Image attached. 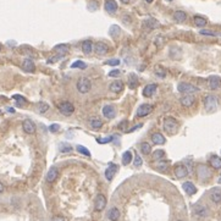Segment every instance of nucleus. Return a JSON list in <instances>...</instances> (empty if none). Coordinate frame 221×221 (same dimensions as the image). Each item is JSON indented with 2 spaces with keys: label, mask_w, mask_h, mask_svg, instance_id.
<instances>
[{
  "label": "nucleus",
  "mask_w": 221,
  "mask_h": 221,
  "mask_svg": "<svg viewBox=\"0 0 221 221\" xmlns=\"http://www.w3.org/2000/svg\"><path fill=\"white\" fill-rule=\"evenodd\" d=\"M194 214L197 216H199V218H207L208 216V209L205 207H203V205H198L194 209Z\"/></svg>",
  "instance_id": "nucleus-29"
},
{
  "label": "nucleus",
  "mask_w": 221,
  "mask_h": 221,
  "mask_svg": "<svg viewBox=\"0 0 221 221\" xmlns=\"http://www.w3.org/2000/svg\"><path fill=\"white\" fill-rule=\"evenodd\" d=\"M94 51L98 55H105L109 51V47L103 42H98L94 45Z\"/></svg>",
  "instance_id": "nucleus-11"
},
{
  "label": "nucleus",
  "mask_w": 221,
  "mask_h": 221,
  "mask_svg": "<svg viewBox=\"0 0 221 221\" xmlns=\"http://www.w3.org/2000/svg\"><path fill=\"white\" fill-rule=\"evenodd\" d=\"M142 127V125H137V126H134V127H132V128H129L128 129V132H133L134 129H137V128H141Z\"/></svg>",
  "instance_id": "nucleus-52"
},
{
  "label": "nucleus",
  "mask_w": 221,
  "mask_h": 221,
  "mask_svg": "<svg viewBox=\"0 0 221 221\" xmlns=\"http://www.w3.org/2000/svg\"><path fill=\"white\" fill-rule=\"evenodd\" d=\"M152 111H153V106L150 104H142L137 110V115L141 117H144V116L149 115Z\"/></svg>",
  "instance_id": "nucleus-9"
},
{
  "label": "nucleus",
  "mask_w": 221,
  "mask_h": 221,
  "mask_svg": "<svg viewBox=\"0 0 221 221\" xmlns=\"http://www.w3.org/2000/svg\"><path fill=\"white\" fill-rule=\"evenodd\" d=\"M174 20H175L176 22L182 23V22H185V21L187 20V14H186L185 11L177 10V11H175V12H174Z\"/></svg>",
  "instance_id": "nucleus-23"
},
{
  "label": "nucleus",
  "mask_w": 221,
  "mask_h": 221,
  "mask_svg": "<svg viewBox=\"0 0 221 221\" xmlns=\"http://www.w3.org/2000/svg\"><path fill=\"white\" fill-rule=\"evenodd\" d=\"M106 216H108V219L110 221H117L120 219L121 214H120V210H119L117 208H111V209L108 211Z\"/></svg>",
  "instance_id": "nucleus-17"
},
{
  "label": "nucleus",
  "mask_w": 221,
  "mask_h": 221,
  "mask_svg": "<svg viewBox=\"0 0 221 221\" xmlns=\"http://www.w3.org/2000/svg\"><path fill=\"white\" fill-rule=\"evenodd\" d=\"M58 109H59V111L65 115V116H70V115H72L73 114V111H75V106L70 103V101H63V103H60L59 105H58Z\"/></svg>",
  "instance_id": "nucleus-5"
},
{
  "label": "nucleus",
  "mask_w": 221,
  "mask_h": 221,
  "mask_svg": "<svg viewBox=\"0 0 221 221\" xmlns=\"http://www.w3.org/2000/svg\"><path fill=\"white\" fill-rule=\"evenodd\" d=\"M169 167V161H165V160H160L155 164V169L159 171H166Z\"/></svg>",
  "instance_id": "nucleus-35"
},
{
  "label": "nucleus",
  "mask_w": 221,
  "mask_h": 221,
  "mask_svg": "<svg viewBox=\"0 0 221 221\" xmlns=\"http://www.w3.org/2000/svg\"><path fill=\"white\" fill-rule=\"evenodd\" d=\"M153 159L154 160H160V159H162L165 157V152L164 150H161V149H159V150H155L154 153H153Z\"/></svg>",
  "instance_id": "nucleus-43"
},
{
  "label": "nucleus",
  "mask_w": 221,
  "mask_h": 221,
  "mask_svg": "<svg viewBox=\"0 0 221 221\" xmlns=\"http://www.w3.org/2000/svg\"><path fill=\"white\" fill-rule=\"evenodd\" d=\"M120 33H121V30H120V27L116 26V25H113V26L110 27V30H109V34H110L113 38H117V37L120 35Z\"/></svg>",
  "instance_id": "nucleus-34"
},
{
  "label": "nucleus",
  "mask_w": 221,
  "mask_h": 221,
  "mask_svg": "<svg viewBox=\"0 0 221 221\" xmlns=\"http://www.w3.org/2000/svg\"><path fill=\"white\" fill-rule=\"evenodd\" d=\"M121 71L120 70H113L111 72H109V77H119V76H121Z\"/></svg>",
  "instance_id": "nucleus-51"
},
{
  "label": "nucleus",
  "mask_w": 221,
  "mask_h": 221,
  "mask_svg": "<svg viewBox=\"0 0 221 221\" xmlns=\"http://www.w3.org/2000/svg\"><path fill=\"white\" fill-rule=\"evenodd\" d=\"M7 110H9V113H15V110H14V109H12V108H9V109H7Z\"/></svg>",
  "instance_id": "nucleus-55"
},
{
  "label": "nucleus",
  "mask_w": 221,
  "mask_h": 221,
  "mask_svg": "<svg viewBox=\"0 0 221 221\" xmlns=\"http://www.w3.org/2000/svg\"><path fill=\"white\" fill-rule=\"evenodd\" d=\"M103 115L106 119H114L116 116V109L113 105H105L103 108Z\"/></svg>",
  "instance_id": "nucleus-12"
},
{
  "label": "nucleus",
  "mask_w": 221,
  "mask_h": 221,
  "mask_svg": "<svg viewBox=\"0 0 221 221\" xmlns=\"http://www.w3.org/2000/svg\"><path fill=\"white\" fill-rule=\"evenodd\" d=\"M105 10L109 14H115L117 11V4L115 0H106L105 1Z\"/></svg>",
  "instance_id": "nucleus-20"
},
{
  "label": "nucleus",
  "mask_w": 221,
  "mask_h": 221,
  "mask_svg": "<svg viewBox=\"0 0 221 221\" xmlns=\"http://www.w3.org/2000/svg\"><path fill=\"white\" fill-rule=\"evenodd\" d=\"M197 174H198V177L200 178V180H208L210 176H211V174H210V171H209V169L205 166V165H199L198 166V170H197Z\"/></svg>",
  "instance_id": "nucleus-8"
},
{
  "label": "nucleus",
  "mask_w": 221,
  "mask_h": 221,
  "mask_svg": "<svg viewBox=\"0 0 221 221\" xmlns=\"http://www.w3.org/2000/svg\"><path fill=\"white\" fill-rule=\"evenodd\" d=\"M143 26L145 28H148V30H155V28H158L159 26H160V23H159L158 20H155L153 17H148L147 20L143 21Z\"/></svg>",
  "instance_id": "nucleus-13"
},
{
  "label": "nucleus",
  "mask_w": 221,
  "mask_h": 221,
  "mask_svg": "<svg viewBox=\"0 0 221 221\" xmlns=\"http://www.w3.org/2000/svg\"><path fill=\"white\" fill-rule=\"evenodd\" d=\"M22 128L27 134H33L35 132V125L32 122L31 120H25L22 122Z\"/></svg>",
  "instance_id": "nucleus-15"
},
{
  "label": "nucleus",
  "mask_w": 221,
  "mask_h": 221,
  "mask_svg": "<svg viewBox=\"0 0 221 221\" xmlns=\"http://www.w3.org/2000/svg\"><path fill=\"white\" fill-rule=\"evenodd\" d=\"M218 182H219V183H221V174H220V176H219V180H218Z\"/></svg>",
  "instance_id": "nucleus-57"
},
{
  "label": "nucleus",
  "mask_w": 221,
  "mask_h": 221,
  "mask_svg": "<svg viewBox=\"0 0 221 221\" xmlns=\"http://www.w3.org/2000/svg\"><path fill=\"white\" fill-rule=\"evenodd\" d=\"M98 7H99V4H98L95 0L91 1V2L88 4V10H89V11H96Z\"/></svg>",
  "instance_id": "nucleus-45"
},
{
  "label": "nucleus",
  "mask_w": 221,
  "mask_h": 221,
  "mask_svg": "<svg viewBox=\"0 0 221 221\" xmlns=\"http://www.w3.org/2000/svg\"><path fill=\"white\" fill-rule=\"evenodd\" d=\"M204 106L208 113H214L218 109V98L215 95H207L204 98Z\"/></svg>",
  "instance_id": "nucleus-2"
},
{
  "label": "nucleus",
  "mask_w": 221,
  "mask_h": 221,
  "mask_svg": "<svg viewBox=\"0 0 221 221\" xmlns=\"http://www.w3.org/2000/svg\"><path fill=\"white\" fill-rule=\"evenodd\" d=\"M94 207L96 211H101V210L106 207V198H105L104 194H98V195L95 197Z\"/></svg>",
  "instance_id": "nucleus-6"
},
{
  "label": "nucleus",
  "mask_w": 221,
  "mask_h": 221,
  "mask_svg": "<svg viewBox=\"0 0 221 221\" xmlns=\"http://www.w3.org/2000/svg\"><path fill=\"white\" fill-rule=\"evenodd\" d=\"M177 91L180 93H183V94H193V93L198 92L199 88L193 86V84H190V83H187V82H181L177 86Z\"/></svg>",
  "instance_id": "nucleus-3"
},
{
  "label": "nucleus",
  "mask_w": 221,
  "mask_h": 221,
  "mask_svg": "<svg viewBox=\"0 0 221 221\" xmlns=\"http://www.w3.org/2000/svg\"><path fill=\"white\" fill-rule=\"evenodd\" d=\"M177 128H178V124H177V121L174 117H166L165 119V121H164V129L167 133L174 134V133H176Z\"/></svg>",
  "instance_id": "nucleus-4"
},
{
  "label": "nucleus",
  "mask_w": 221,
  "mask_h": 221,
  "mask_svg": "<svg viewBox=\"0 0 221 221\" xmlns=\"http://www.w3.org/2000/svg\"><path fill=\"white\" fill-rule=\"evenodd\" d=\"M182 188H183V190H185L188 195H193V194L197 193V187H195L192 182H185V183L182 185Z\"/></svg>",
  "instance_id": "nucleus-24"
},
{
  "label": "nucleus",
  "mask_w": 221,
  "mask_h": 221,
  "mask_svg": "<svg viewBox=\"0 0 221 221\" xmlns=\"http://www.w3.org/2000/svg\"><path fill=\"white\" fill-rule=\"evenodd\" d=\"M22 68H23V71H26V72H34L35 65H34L32 59H28V58H27V59H25L23 63H22Z\"/></svg>",
  "instance_id": "nucleus-21"
},
{
  "label": "nucleus",
  "mask_w": 221,
  "mask_h": 221,
  "mask_svg": "<svg viewBox=\"0 0 221 221\" xmlns=\"http://www.w3.org/2000/svg\"><path fill=\"white\" fill-rule=\"evenodd\" d=\"M194 101H195V98H194L192 94L183 95V96L180 99V103H181L183 106H186V108H190V106H192V105L194 104Z\"/></svg>",
  "instance_id": "nucleus-16"
},
{
  "label": "nucleus",
  "mask_w": 221,
  "mask_h": 221,
  "mask_svg": "<svg viewBox=\"0 0 221 221\" xmlns=\"http://www.w3.org/2000/svg\"><path fill=\"white\" fill-rule=\"evenodd\" d=\"M202 35H210V37H216V35H219L216 32H213V31H209V30H202V31L199 32Z\"/></svg>",
  "instance_id": "nucleus-46"
},
{
  "label": "nucleus",
  "mask_w": 221,
  "mask_h": 221,
  "mask_svg": "<svg viewBox=\"0 0 221 221\" xmlns=\"http://www.w3.org/2000/svg\"><path fill=\"white\" fill-rule=\"evenodd\" d=\"M35 109H37V111H38L39 114H44V113H47V111L49 110V105H48L45 101H39V103L37 104Z\"/></svg>",
  "instance_id": "nucleus-32"
},
{
  "label": "nucleus",
  "mask_w": 221,
  "mask_h": 221,
  "mask_svg": "<svg viewBox=\"0 0 221 221\" xmlns=\"http://www.w3.org/2000/svg\"><path fill=\"white\" fill-rule=\"evenodd\" d=\"M117 169H119V166H117V165H115V164L109 165V167L105 170V177H106V180H109V181H110V180L115 176V174H116Z\"/></svg>",
  "instance_id": "nucleus-19"
},
{
  "label": "nucleus",
  "mask_w": 221,
  "mask_h": 221,
  "mask_svg": "<svg viewBox=\"0 0 221 221\" xmlns=\"http://www.w3.org/2000/svg\"><path fill=\"white\" fill-rule=\"evenodd\" d=\"M114 138H115V137L110 136V137H106V138H99V139H96V142H98L99 144H105V143H109V142H111Z\"/></svg>",
  "instance_id": "nucleus-47"
},
{
  "label": "nucleus",
  "mask_w": 221,
  "mask_h": 221,
  "mask_svg": "<svg viewBox=\"0 0 221 221\" xmlns=\"http://www.w3.org/2000/svg\"><path fill=\"white\" fill-rule=\"evenodd\" d=\"M132 159H133L132 152H131V150H127V152H125V153L122 154V164L126 166V165H128V164H131Z\"/></svg>",
  "instance_id": "nucleus-33"
},
{
  "label": "nucleus",
  "mask_w": 221,
  "mask_h": 221,
  "mask_svg": "<svg viewBox=\"0 0 221 221\" xmlns=\"http://www.w3.org/2000/svg\"><path fill=\"white\" fill-rule=\"evenodd\" d=\"M210 165L213 169H216V170L221 169V158H219L218 155H213L210 158Z\"/></svg>",
  "instance_id": "nucleus-31"
},
{
  "label": "nucleus",
  "mask_w": 221,
  "mask_h": 221,
  "mask_svg": "<svg viewBox=\"0 0 221 221\" xmlns=\"http://www.w3.org/2000/svg\"><path fill=\"white\" fill-rule=\"evenodd\" d=\"M145 1H147V2H153L154 0H145Z\"/></svg>",
  "instance_id": "nucleus-58"
},
{
  "label": "nucleus",
  "mask_w": 221,
  "mask_h": 221,
  "mask_svg": "<svg viewBox=\"0 0 221 221\" xmlns=\"http://www.w3.org/2000/svg\"><path fill=\"white\" fill-rule=\"evenodd\" d=\"M177 221H182V220H177Z\"/></svg>",
  "instance_id": "nucleus-61"
},
{
  "label": "nucleus",
  "mask_w": 221,
  "mask_h": 221,
  "mask_svg": "<svg viewBox=\"0 0 221 221\" xmlns=\"http://www.w3.org/2000/svg\"><path fill=\"white\" fill-rule=\"evenodd\" d=\"M70 50V47L66 45V44H58L54 47V51H56L59 55H63V54H67Z\"/></svg>",
  "instance_id": "nucleus-30"
},
{
  "label": "nucleus",
  "mask_w": 221,
  "mask_h": 221,
  "mask_svg": "<svg viewBox=\"0 0 221 221\" xmlns=\"http://www.w3.org/2000/svg\"><path fill=\"white\" fill-rule=\"evenodd\" d=\"M119 63H120L119 59H110V60L106 61V65H109V66H117Z\"/></svg>",
  "instance_id": "nucleus-50"
},
{
  "label": "nucleus",
  "mask_w": 221,
  "mask_h": 221,
  "mask_svg": "<svg viewBox=\"0 0 221 221\" xmlns=\"http://www.w3.org/2000/svg\"><path fill=\"white\" fill-rule=\"evenodd\" d=\"M0 50H1V44H0Z\"/></svg>",
  "instance_id": "nucleus-60"
},
{
  "label": "nucleus",
  "mask_w": 221,
  "mask_h": 221,
  "mask_svg": "<svg viewBox=\"0 0 221 221\" xmlns=\"http://www.w3.org/2000/svg\"><path fill=\"white\" fill-rule=\"evenodd\" d=\"M59 149H60L61 153H70L72 150V147L70 144H67V143H60L59 144Z\"/></svg>",
  "instance_id": "nucleus-39"
},
{
  "label": "nucleus",
  "mask_w": 221,
  "mask_h": 221,
  "mask_svg": "<svg viewBox=\"0 0 221 221\" xmlns=\"http://www.w3.org/2000/svg\"><path fill=\"white\" fill-rule=\"evenodd\" d=\"M150 150H152V148H150V144H149V143L143 142V143L141 144V152H142L143 154L148 155V154H150Z\"/></svg>",
  "instance_id": "nucleus-38"
},
{
  "label": "nucleus",
  "mask_w": 221,
  "mask_h": 221,
  "mask_svg": "<svg viewBox=\"0 0 221 221\" xmlns=\"http://www.w3.org/2000/svg\"><path fill=\"white\" fill-rule=\"evenodd\" d=\"M166 1H174V0H166Z\"/></svg>",
  "instance_id": "nucleus-59"
},
{
  "label": "nucleus",
  "mask_w": 221,
  "mask_h": 221,
  "mask_svg": "<svg viewBox=\"0 0 221 221\" xmlns=\"http://www.w3.org/2000/svg\"><path fill=\"white\" fill-rule=\"evenodd\" d=\"M155 75L161 77V78H164L166 76V70L164 67H161V66H157L155 67Z\"/></svg>",
  "instance_id": "nucleus-42"
},
{
  "label": "nucleus",
  "mask_w": 221,
  "mask_h": 221,
  "mask_svg": "<svg viewBox=\"0 0 221 221\" xmlns=\"http://www.w3.org/2000/svg\"><path fill=\"white\" fill-rule=\"evenodd\" d=\"M121 2H124V4H128V2H129V0H121Z\"/></svg>",
  "instance_id": "nucleus-56"
},
{
  "label": "nucleus",
  "mask_w": 221,
  "mask_h": 221,
  "mask_svg": "<svg viewBox=\"0 0 221 221\" xmlns=\"http://www.w3.org/2000/svg\"><path fill=\"white\" fill-rule=\"evenodd\" d=\"M142 162H143V160L141 158V155L139 154H136V158H134V161H133V165L136 166V167H139L141 165H142Z\"/></svg>",
  "instance_id": "nucleus-48"
},
{
  "label": "nucleus",
  "mask_w": 221,
  "mask_h": 221,
  "mask_svg": "<svg viewBox=\"0 0 221 221\" xmlns=\"http://www.w3.org/2000/svg\"><path fill=\"white\" fill-rule=\"evenodd\" d=\"M193 21H194V25L197 27H204L207 25V20L204 17H202V16H194Z\"/></svg>",
  "instance_id": "nucleus-36"
},
{
  "label": "nucleus",
  "mask_w": 221,
  "mask_h": 221,
  "mask_svg": "<svg viewBox=\"0 0 221 221\" xmlns=\"http://www.w3.org/2000/svg\"><path fill=\"white\" fill-rule=\"evenodd\" d=\"M208 84H209L210 89H213V91L219 89L221 87V78L218 76H210L208 80Z\"/></svg>",
  "instance_id": "nucleus-10"
},
{
  "label": "nucleus",
  "mask_w": 221,
  "mask_h": 221,
  "mask_svg": "<svg viewBox=\"0 0 221 221\" xmlns=\"http://www.w3.org/2000/svg\"><path fill=\"white\" fill-rule=\"evenodd\" d=\"M76 149H77L78 153H81V154H83V155H86V157H91V152H89L86 147H83V145H77Z\"/></svg>",
  "instance_id": "nucleus-41"
},
{
  "label": "nucleus",
  "mask_w": 221,
  "mask_h": 221,
  "mask_svg": "<svg viewBox=\"0 0 221 221\" xmlns=\"http://www.w3.org/2000/svg\"><path fill=\"white\" fill-rule=\"evenodd\" d=\"M109 89H110V92L120 93V92L124 91V82H121V81H115V82H113V83L109 86Z\"/></svg>",
  "instance_id": "nucleus-18"
},
{
  "label": "nucleus",
  "mask_w": 221,
  "mask_h": 221,
  "mask_svg": "<svg viewBox=\"0 0 221 221\" xmlns=\"http://www.w3.org/2000/svg\"><path fill=\"white\" fill-rule=\"evenodd\" d=\"M49 131L53 132V133L59 132V131H60V125H59V124H53V125H50V126H49Z\"/></svg>",
  "instance_id": "nucleus-49"
},
{
  "label": "nucleus",
  "mask_w": 221,
  "mask_h": 221,
  "mask_svg": "<svg viewBox=\"0 0 221 221\" xmlns=\"http://www.w3.org/2000/svg\"><path fill=\"white\" fill-rule=\"evenodd\" d=\"M54 221H65V220H63V218H61V216H56V218L54 219Z\"/></svg>",
  "instance_id": "nucleus-53"
},
{
  "label": "nucleus",
  "mask_w": 221,
  "mask_h": 221,
  "mask_svg": "<svg viewBox=\"0 0 221 221\" xmlns=\"http://www.w3.org/2000/svg\"><path fill=\"white\" fill-rule=\"evenodd\" d=\"M210 199L214 203H221V188H214L210 192Z\"/></svg>",
  "instance_id": "nucleus-25"
},
{
  "label": "nucleus",
  "mask_w": 221,
  "mask_h": 221,
  "mask_svg": "<svg viewBox=\"0 0 221 221\" xmlns=\"http://www.w3.org/2000/svg\"><path fill=\"white\" fill-rule=\"evenodd\" d=\"M91 126L93 127V128H100V127L103 126V121L101 120H99V119H95V120H92L91 121Z\"/></svg>",
  "instance_id": "nucleus-44"
},
{
  "label": "nucleus",
  "mask_w": 221,
  "mask_h": 221,
  "mask_svg": "<svg viewBox=\"0 0 221 221\" xmlns=\"http://www.w3.org/2000/svg\"><path fill=\"white\" fill-rule=\"evenodd\" d=\"M12 99H15V100H16L17 106H23L25 104H27V99H26L25 96H22V95L15 94L14 96H12Z\"/></svg>",
  "instance_id": "nucleus-37"
},
{
  "label": "nucleus",
  "mask_w": 221,
  "mask_h": 221,
  "mask_svg": "<svg viewBox=\"0 0 221 221\" xmlns=\"http://www.w3.org/2000/svg\"><path fill=\"white\" fill-rule=\"evenodd\" d=\"M138 77H137V75L136 73H131V75H128V87L131 88V89H134L137 86H138Z\"/></svg>",
  "instance_id": "nucleus-28"
},
{
  "label": "nucleus",
  "mask_w": 221,
  "mask_h": 221,
  "mask_svg": "<svg viewBox=\"0 0 221 221\" xmlns=\"http://www.w3.org/2000/svg\"><path fill=\"white\" fill-rule=\"evenodd\" d=\"M76 87H77V91H78L81 94H87V93L91 91V88H92V83H91L89 78H87V77H81V78L77 81Z\"/></svg>",
  "instance_id": "nucleus-1"
},
{
  "label": "nucleus",
  "mask_w": 221,
  "mask_h": 221,
  "mask_svg": "<svg viewBox=\"0 0 221 221\" xmlns=\"http://www.w3.org/2000/svg\"><path fill=\"white\" fill-rule=\"evenodd\" d=\"M174 172H175V176H176L177 178H185V177L188 175V169H187L183 164H178V165L175 166Z\"/></svg>",
  "instance_id": "nucleus-7"
},
{
  "label": "nucleus",
  "mask_w": 221,
  "mask_h": 221,
  "mask_svg": "<svg viewBox=\"0 0 221 221\" xmlns=\"http://www.w3.org/2000/svg\"><path fill=\"white\" fill-rule=\"evenodd\" d=\"M2 190H4V185H2L1 182H0V193H1Z\"/></svg>",
  "instance_id": "nucleus-54"
},
{
  "label": "nucleus",
  "mask_w": 221,
  "mask_h": 221,
  "mask_svg": "<svg viewBox=\"0 0 221 221\" xmlns=\"http://www.w3.org/2000/svg\"><path fill=\"white\" fill-rule=\"evenodd\" d=\"M58 176H59V171H58L56 167L53 166V167L48 171V174H47V181H48L49 183H51V182H54V181L58 178Z\"/></svg>",
  "instance_id": "nucleus-22"
},
{
  "label": "nucleus",
  "mask_w": 221,
  "mask_h": 221,
  "mask_svg": "<svg viewBox=\"0 0 221 221\" xmlns=\"http://www.w3.org/2000/svg\"><path fill=\"white\" fill-rule=\"evenodd\" d=\"M158 89V86L152 83V84H147L144 88H143V95L147 96V98H150L152 95H154V93L157 92Z\"/></svg>",
  "instance_id": "nucleus-14"
},
{
  "label": "nucleus",
  "mask_w": 221,
  "mask_h": 221,
  "mask_svg": "<svg viewBox=\"0 0 221 221\" xmlns=\"http://www.w3.org/2000/svg\"><path fill=\"white\" fill-rule=\"evenodd\" d=\"M152 141H153V143L154 144H165V142H166V138L161 134V133H153L152 134Z\"/></svg>",
  "instance_id": "nucleus-26"
},
{
  "label": "nucleus",
  "mask_w": 221,
  "mask_h": 221,
  "mask_svg": "<svg viewBox=\"0 0 221 221\" xmlns=\"http://www.w3.org/2000/svg\"><path fill=\"white\" fill-rule=\"evenodd\" d=\"M82 50L84 54H91L93 50V42L92 40H83L82 42Z\"/></svg>",
  "instance_id": "nucleus-27"
},
{
  "label": "nucleus",
  "mask_w": 221,
  "mask_h": 221,
  "mask_svg": "<svg viewBox=\"0 0 221 221\" xmlns=\"http://www.w3.org/2000/svg\"><path fill=\"white\" fill-rule=\"evenodd\" d=\"M87 67V63L82 60H77L73 63H71V68H86Z\"/></svg>",
  "instance_id": "nucleus-40"
}]
</instances>
